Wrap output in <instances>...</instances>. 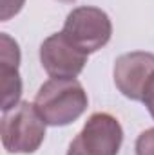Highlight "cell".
Segmentation results:
<instances>
[{"instance_id": "obj_11", "label": "cell", "mask_w": 154, "mask_h": 155, "mask_svg": "<svg viewBox=\"0 0 154 155\" xmlns=\"http://www.w3.org/2000/svg\"><path fill=\"white\" fill-rule=\"evenodd\" d=\"M60 2H65V4H69V2H75V0H60Z\"/></svg>"}, {"instance_id": "obj_7", "label": "cell", "mask_w": 154, "mask_h": 155, "mask_svg": "<svg viewBox=\"0 0 154 155\" xmlns=\"http://www.w3.org/2000/svg\"><path fill=\"white\" fill-rule=\"evenodd\" d=\"M20 49L9 35H0V81H2V110H11L20 103L22 79L18 74Z\"/></svg>"}, {"instance_id": "obj_4", "label": "cell", "mask_w": 154, "mask_h": 155, "mask_svg": "<svg viewBox=\"0 0 154 155\" xmlns=\"http://www.w3.org/2000/svg\"><path fill=\"white\" fill-rule=\"evenodd\" d=\"M121 143L123 130L120 121L107 112H96L73 139L67 155H118Z\"/></svg>"}, {"instance_id": "obj_10", "label": "cell", "mask_w": 154, "mask_h": 155, "mask_svg": "<svg viewBox=\"0 0 154 155\" xmlns=\"http://www.w3.org/2000/svg\"><path fill=\"white\" fill-rule=\"evenodd\" d=\"M143 105L147 107V110H149V114L152 116L154 119V74L152 78L149 79V83H147V87H145V94H143Z\"/></svg>"}, {"instance_id": "obj_3", "label": "cell", "mask_w": 154, "mask_h": 155, "mask_svg": "<svg viewBox=\"0 0 154 155\" xmlns=\"http://www.w3.org/2000/svg\"><path fill=\"white\" fill-rule=\"evenodd\" d=\"M62 33L80 51L91 54L109 43L113 36V24L109 15L100 7L82 5L67 15Z\"/></svg>"}, {"instance_id": "obj_1", "label": "cell", "mask_w": 154, "mask_h": 155, "mask_svg": "<svg viewBox=\"0 0 154 155\" xmlns=\"http://www.w3.org/2000/svg\"><path fill=\"white\" fill-rule=\"evenodd\" d=\"M89 97L78 79L51 78L37 92L35 107L49 126H67L87 110Z\"/></svg>"}, {"instance_id": "obj_9", "label": "cell", "mask_w": 154, "mask_h": 155, "mask_svg": "<svg viewBox=\"0 0 154 155\" xmlns=\"http://www.w3.org/2000/svg\"><path fill=\"white\" fill-rule=\"evenodd\" d=\"M26 0H0V20L7 22L15 15H18L24 7Z\"/></svg>"}, {"instance_id": "obj_6", "label": "cell", "mask_w": 154, "mask_h": 155, "mask_svg": "<svg viewBox=\"0 0 154 155\" xmlns=\"http://www.w3.org/2000/svg\"><path fill=\"white\" fill-rule=\"evenodd\" d=\"M154 74V54L134 51L121 54L114 61L116 88L132 101H142L145 87Z\"/></svg>"}, {"instance_id": "obj_5", "label": "cell", "mask_w": 154, "mask_h": 155, "mask_svg": "<svg viewBox=\"0 0 154 155\" xmlns=\"http://www.w3.org/2000/svg\"><path fill=\"white\" fill-rule=\"evenodd\" d=\"M87 56L64 36V33H54L44 40L40 45V61L44 71L51 78L75 79L83 71Z\"/></svg>"}, {"instance_id": "obj_2", "label": "cell", "mask_w": 154, "mask_h": 155, "mask_svg": "<svg viewBox=\"0 0 154 155\" xmlns=\"http://www.w3.org/2000/svg\"><path fill=\"white\" fill-rule=\"evenodd\" d=\"M47 123L38 114L35 103L20 101L2 116L0 135L5 152L35 153L45 139Z\"/></svg>"}, {"instance_id": "obj_8", "label": "cell", "mask_w": 154, "mask_h": 155, "mask_svg": "<svg viewBox=\"0 0 154 155\" xmlns=\"http://www.w3.org/2000/svg\"><path fill=\"white\" fill-rule=\"evenodd\" d=\"M136 155H154V128H149L138 135Z\"/></svg>"}]
</instances>
